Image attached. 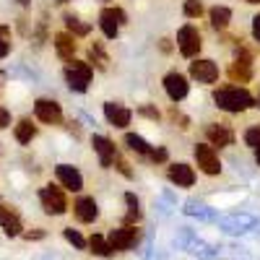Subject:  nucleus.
<instances>
[{
    "label": "nucleus",
    "mask_w": 260,
    "mask_h": 260,
    "mask_svg": "<svg viewBox=\"0 0 260 260\" xmlns=\"http://www.w3.org/2000/svg\"><path fill=\"white\" fill-rule=\"evenodd\" d=\"M34 115H37V120L47 122V125L62 122V110H60V104L52 102V99H37L34 102Z\"/></svg>",
    "instance_id": "7"
},
{
    "label": "nucleus",
    "mask_w": 260,
    "mask_h": 260,
    "mask_svg": "<svg viewBox=\"0 0 260 260\" xmlns=\"http://www.w3.org/2000/svg\"><path fill=\"white\" fill-rule=\"evenodd\" d=\"M213 102L224 112H245V110L252 107L250 91L240 89V86H221V89H216L213 91Z\"/></svg>",
    "instance_id": "1"
},
{
    "label": "nucleus",
    "mask_w": 260,
    "mask_h": 260,
    "mask_svg": "<svg viewBox=\"0 0 260 260\" xmlns=\"http://www.w3.org/2000/svg\"><path fill=\"white\" fill-rule=\"evenodd\" d=\"M62 234H65V240H68L73 247H78V250H83V247H86V240H83V237H81L76 229H65Z\"/></svg>",
    "instance_id": "27"
},
{
    "label": "nucleus",
    "mask_w": 260,
    "mask_h": 260,
    "mask_svg": "<svg viewBox=\"0 0 260 260\" xmlns=\"http://www.w3.org/2000/svg\"><path fill=\"white\" fill-rule=\"evenodd\" d=\"M115 161H117V169L122 172V175H125V177H130V169H127V161H125V159H120V156H117Z\"/></svg>",
    "instance_id": "33"
},
{
    "label": "nucleus",
    "mask_w": 260,
    "mask_h": 260,
    "mask_svg": "<svg viewBox=\"0 0 260 260\" xmlns=\"http://www.w3.org/2000/svg\"><path fill=\"white\" fill-rule=\"evenodd\" d=\"M55 175H57V180H60L62 187H68V190H73V192H78V190L83 187L81 172H78L76 167H71V164H57V167H55Z\"/></svg>",
    "instance_id": "10"
},
{
    "label": "nucleus",
    "mask_w": 260,
    "mask_h": 260,
    "mask_svg": "<svg viewBox=\"0 0 260 260\" xmlns=\"http://www.w3.org/2000/svg\"><path fill=\"white\" fill-rule=\"evenodd\" d=\"M89 247H91V252L99 255V257H110V255H112L110 242H107L102 234H94V237H91V240H89Z\"/></svg>",
    "instance_id": "22"
},
{
    "label": "nucleus",
    "mask_w": 260,
    "mask_h": 260,
    "mask_svg": "<svg viewBox=\"0 0 260 260\" xmlns=\"http://www.w3.org/2000/svg\"><path fill=\"white\" fill-rule=\"evenodd\" d=\"M120 24H125V13L120 8H104L99 13V26H102V31H104L107 39H115L117 37Z\"/></svg>",
    "instance_id": "5"
},
{
    "label": "nucleus",
    "mask_w": 260,
    "mask_h": 260,
    "mask_svg": "<svg viewBox=\"0 0 260 260\" xmlns=\"http://www.w3.org/2000/svg\"><path fill=\"white\" fill-rule=\"evenodd\" d=\"M0 229H3L8 237H16V234H21V229H24L18 213L11 206H0Z\"/></svg>",
    "instance_id": "15"
},
{
    "label": "nucleus",
    "mask_w": 260,
    "mask_h": 260,
    "mask_svg": "<svg viewBox=\"0 0 260 260\" xmlns=\"http://www.w3.org/2000/svg\"><path fill=\"white\" fill-rule=\"evenodd\" d=\"M195 161H198V167L206 172V175H219L221 172V161H219V156H216L213 146H206V143L195 146Z\"/></svg>",
    "instance_id": "6"
},
{
    "label": "nucleus",
    "mask_w": 260,
    "mask_h": 260,
    "mask_svg": "<svg viewBox=\"0 0 260 260\" xmlns=\"http://www.w3.org/2000/svg\"><path fill=\"white\" fill-rule=\"evenodd\" d=\"M201 31L195 29L192 24H187V26H182L180 31H177V47H180V52L185 55V57H195L198 55V50H201Z\"/></svg>",
    "instance_id": "4"
},
{
    "label": "nucleus",
    "mask_w": 260,
    "mask_h": 260,
    "mask_svg": "<svg viewBox=\"0 0 260 260\" xmlns=\"http://www.w3.org/2000/svg\"><path fill=\"white\" fill-rule=\"evenodd\" d=\"M151 159H154V161H164V159H167V151H164V148L151 151Z\"/></svg>",
    "instance_id": "34"
},
{
    "label": "nucleus",
    "mask_w": 260,
    "mask_h": 260,
    "mask_svg": "<svg viewBox=\"0 0 260 260\" xmlns=\"http://www.w3.org/2000/svg\"><path fill=\"white\" fill-rule=\"evenodd\" d=\"M73 213H76V219L81 224H91L96 221V216H99V208H96V201L89 198V195H83V198H78L73 203Z\"/></svg>",
    "instance_id": "11"
},
{
    "label": "nucleus",
    "mask_w": 260,
    "mask_h": 260,
    "mask_svg": "<svg viewBox=\"0 0 260 260\" xmlns=\"http://www.w3.org/2000/svg\"><path fill=\"white\" fill-rule=\"evenodd\" d=\"M206 138L211 141V146H232L234 143V133L226 127V125H206Z\"/></svg>",
    "instance_id": "16"
},
{
    "label": "nucleus",
    "mask_w": 260,
    "mask_h": 260,
    "mask_svg": "<svg viewBox=\"0 0 260 260\" xmlns=\"http://www.w3.org/2000/svg\"><path fill=\"white\" fill-rule=\"evenodd\" d=\"M257 102H260V99H257Z\"/></svg>",
    "instance_id": "41"
},
{
    "label": "nucleus",
    "mask_w": 260,
    "mask_h": 260,
    "mask_svg": "<svg viewBox=\"0 0 260 260\" xmlns=\"http://www.w3.org/2000/svg\"><path fill=\"white\" fill-rule=\"evenodd\" d=\"M57 3H68V0H57Z\"/></svg>",
    "instance_id": "40"
},
{
    "label": "nucleus",
    "mask_w": 260,
    "mask_h": 260,
    "mask_svg": "<svg viewBox=\"0 0 260 260\" xmlns=\"http://www.w3.org/2000/svg\"><path fill=\"white\" fill-rule=\"evenodd\" d=\"M229 21H232V11L229 8H224V6L211 8V26L213 29H226Z\"/></svg>",
    "instance_id": "20"
},
{
    "label": "nucleus",
    "mask_w": 260,
    "mask_h": 260,
    "mask_svg": "<svg viewBox=\"0 0 260 260\" xmlns=\"http://www.w3.org/2000/svg\"><path fill=\"white\" fill-rule=\"evenodd\" d=\"M65 26H68V34H73V37H86L89 34V24H83V21L76 18V16H65Z\"/></svg>",
    "instance_id": "23"
},
{
    "label": "nucleus",
    "mask_w": 260,
    "mask_h": 260,
    "mask_svg": "<svg viewBox=\"0 0 260 260\" xmlns=\"http://www.w3.org/2000/svg\"><path fill=\"white\" fill-rule=\"evenodd\" d=\"M141 115H146L151 120H159V110H154V107H141Z\"/></svg>",
    "instance_id": "31"
},
{
    "label": "nucleus",
    "mask_w": 260,
    "mask_h": 260,
    "mask_svg": "<svg viewBox=\"0 0 260 260\" xmlns=\"http://www.w3.org/2000/svg\"><path fill=\"white\" fill-rule=\"evenodd\" d=\"M18 3H21V6H29V0H18Z\"/></svg>",
    "instance_id": "38"
},
{
    "label": "nucleus",
    "mask_w": 260,
    "mask_h": 260,
    "mask_svg": "<svg viewBox=\"0 0 260 260\" xmlns=\"http://www.w3.org/2000/svg\"><path fill=\"white\" fill-rule=\"evenodd\" d=\"M125 201H127V208H130V219H138V216H141V211H138V198H136L133 192H127Z\"/></svg>",
    "instance_id": "29"
},
{
    "label": "nucleus",
    "mask_w": 260,
    "mask_h": 260,
    "mask_svg": "<svg viewBox=\"0 0 260 260\" xmlns=\"http://www.w3.org/2000/svg\"><path fill=\"white\" fill-rule=\"evenodd\" d=\"M201 13H203L201 0H185V16L187 18H201Z\"/></svg>",
    "instance_id": "25"
},
{
    "label": "nucleus",
    "mask_w": 260,
    "mask_h": 260,
    "mask_svg": "<svg viewBox=\"0 0 260 260\" xmlns=\"http://www.w3.org/2000/svg\"><path fill=\"white\" fill-rule=\"evenodd\" d=\"M245 141H247V146H252L255 151L260 148V125H255V127L247 130V133H245Z\"/></svg>",
    "instance_id": "28"
},
{
    "label": "nucleus",
    "mask_w": 260,
    "mask_h": 260,
    "mask_svg": "<svg viewBox=\"0 0 260 260\" xmlns=\"http://www.w3.org/2000/svg\"><path fill=\"white\" fill-rule=\"evenodd\" d=\"M255 159H257V164H260V148L255 151Z\"/></svg>",
    "instance_id": "37"
},
{
    "label": "nucleus",
    "mask_w": 260,
    "mask_h": 260,
    "mask_svg": "<svg viewBox=\"0 0 260 260\" xmlns=\"http://www.w3.org/2000/svg\"><path fill=\"white\" fill-rule=\"evenodd\" d=\"M169 180L175 182L177 187H190L195 182V172L187 164H172L169 167Z\"/></svg>",
    "instance_id": "17"
},
{
    "label": "nucleus",
    "mask_w": 260,
    "mask_h": 260,
    "mask_svg": "<svg viewBox=\"0 0 260 260\" xmlns=\"http://www.w3.org/2000/svg\"><path fill=\"white\" fill-rule=\"evenodd\" d=\"M125 143H127L130 151H138V154H151V146H148L141 136H136V133H127V136H125Z\"/></svg>",
    "instance_id": "24"
},
{
    "label": "nucleus",
    "mask_w": 260,
    "mask_h": 260,
    "mask_svg": "<svg viewBox=\"0 0 260 260\" xmlns=\"http://www.w3.org/2000/svg\"><path fill=\"white\" fill-rule=\"evenodd\" d=\"M11 52V42L8 39H3V37H0V60H3L6 55Z\"/></svg>",
    "instance_id": "32"
},
{
    "label": "nucleus",
    "mask_w": 260,
    "mask_h": 260,
    "mask_svg": "<svg viewBox=\"0 0 260 260\" xmlns=\"http://www.w3.org/2000/svg\"><path fill=\"white\" fill-rule=\"evenodd\" d=\"M252 34H255V39L260 42V16L252 18Z\"/></svg>",
    "instance_id": "35"
},
{
    "label": "nucleus",
    "mask_w": 260,
    "mask_h": 260,
    "mask_svg": "<svg viewBox=\"0 0 260 260\" xmlns=\"http://www.w3.org/2000/svg\"><path fill=\"white\" fill-rule=\"evenodd\" d=\"M190 76L198 83H213L219 78V68H216L213 60H195L190 62Z\"/></svg>",
    "instance_id": "9"
},
{
    "label": "nucleus",
    "mask_w": 260,
    "mask_h": 260,
    "mask_svg": "<svg viewBox=\"0 0 260 260\" xmlns=\"http://www.w3.org/2000/svg\"><path fill=\"white\" fill-rule=\"evenodd\" d=\"M91 146H94V151H96V156H99V164H102V167H112V164H115L117 154H115V143H112L110 138L94 136V138H91Z\"/></svg>",
    "instance_id": "12"
},
{
    "label": "nucleus",
    "mask_w": 260,
    "mask_h": 260,
    "mask_svg": "<svg viewBox=\"0 0 260 260\" xmlns=\"http://www.w3.org/2000/svg\"><path fill=\"white\" fill-rule=\"evenodd\" d=\"M55 50L62 60H73V52H76V37L68 34V31H60L55 34Z\"/></svg>",
    "instance_id": "18"
},
{
    "label": "nucleus",
    "mask_w": 260,
    "mask_h": 260,
    "mask_svg": "<svg viewBox=\"0 0 260 260\" xmlns=\"http://www.w3.org/2000/svg\"><path fill=\"white\" fill-rule=\"evenodd\" d=\"M16 141L18 143H31V138L37 136V127L31 125V120H18V125H16Z\"/></svg>",
    "instance_id": "21"
},
{
    "label": "nucleus",
    "mask_w": 260,
    "mask_h": 260,
    "mask_svg": "<svg viewBox=\"0 0 260 260\" xmlns=\"http://www.w3.org/2000/svg\"><path fill=\"white\" fill-rule=\"evenodd\" d=\"M11 125V115H8V110H6V107H0V130H3V127H8Z\"/></svg>",
    "instance_id": "30"
},
{
    "label": "nucleus",
    "mask_w": 260,
    "mask_h": 260,
    "mask_svg": "<svg viewBox=\"0 0 260 260\" xmlns=\"http://www.w3.org/2000/svg\"><path fill=\"white\" fill-rule=\"evenodd\" d=\"M250 76H252V71H250V57H247V55H245L242 60H234V62L229 65V78H232L234 83H247Z\"/></svg>",
    "instance_id": "19"
},
{
    "label": "nucleus",
    "mask_w": 260,
    "mask_h": 260,
    "mask_svg": "<svg viewBox=\"0 0 260 260\" xmlns=\"http://www.w3.org/2000/svg\"><path fill=\"white\" fill-rule=\"evenodd\" d=\"M164 89H167V94H169V99L172 102H180V99H185L187 96V78L182 76V73H169L167 78H164Z\"/></svg>",
    "instance_id": "13"
},
{
    "label": "nucleus",
    "mask_w": 260,
    "mask_h": 260,
    "mask_svg": "<svg viewBox=\"0 0 260 260\" xmlns=\"http://www.w3.org/2000/svg\"><path fill=\"white\" fill-rule=\"evenodd\" d=\"M91 65L83 62V60H68L65 62V81H68V86L73 91H86L91 83Z\"/></svg>",
    "instance_id": "2"
},
{
    "label": "nucleus",
    "mask_w": 260,
    "mask_h": 260,
    "mask_svg": "<svg viewBox=\"0 0 260 260\" xmlns=\"http://www.w3.org/2000/svg\"><path fill=\"white\" fill-rule=\"evenodd\" d=\"M104 117L110 120V125H115V127H127L133 115H130L127 107L115 104V102H107V104H104Z\"/></svg>",
    "instance_id": "14"
},
{
    "label": "nucleus",
    "mask_w": 260,
    "mask_h": 260,
    "mask_svg": "<svg viewBox=\"0 0 260 260\" xmlns=\"http://www.w3.org/2000/svg\"><path fill=\"white\" fill-rule=\"evenodd\" d=\"M39 201H42V208H45V213L50 216H60L68 211V201H65V192L55 185H47L39 190Z\"/></svg>",
    "instance_id": "3"
},
{
    "label": "nucleus",
    "mask_w": 260,
    "mask_h": 260,
    "mask_svg": "<svg viewBox=\"0 0 260 260\" xmlns=\"http://www.w3.org/2000/svg\"><path fill=\"white\" fill-rule=\"evenodd\" d=\"M89 57L99 65V68H107V62H110V60H107V55H104V50L99 47V45H91V50H89Z\"/></svg>",
    "instance_id": "26"
},
{
    "label": "nucleus",
    "mask_w": 260,
    "mask_h": 260,
    "mask_svg": "<svg viewBox=\"0 0 260 260\" xmlns=\"http://www.w3.org/2000/svg\"><path fill=\"white\" fill-rule=\"evenodd\" d=\"M247 3H260V0H247Z\"/></svg>",
    "instance_id": "39"
},
{
    "label": "nucleus",
    "mask_w": 260,
    "mask_h": 260,
    "mask_svg": "<svg viewBox=\"0 0 260 260\" xmlns=\"http://www.w3.org/2000/svg\"><path fill=\"white\" fill-rule=\"evenodd\" d=\"M107 242H110L112 250H130L136 242H138V229L136 226H122V229H112L110 237H107Z\"/></svg>",
    "instance_id": "8"
},
{
    "label": "nucleus",
    "mask_w": 260,
    "mask_h": 260,
    "mask_svg": "<svg viewBox=\"0 0 260 260\" xmlns=\"http://www.w3.org/2000/svg\"><path fill=\"white\" fill-rule=\"evenodd\" d=\"M24 237L26 240H39V237H45V232H26Z\"/></svg>",
    "instance_id": "36"
}]
</instances>
